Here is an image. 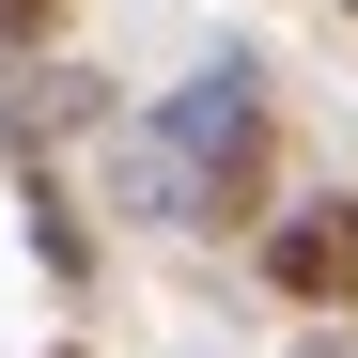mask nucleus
I'll return each instance as SVG.
<instances>
[{"label": "nucleus", "mask_w": 358, "mask_h": 358, "mask_svg": "<svg viewBox=\"0 0 358 358\" xmlns=\"http://www.w3.org/2000/svg\"><path fill=\"white\" fill-rule=\"evenodd\" d=\"M265 171H280V141H265V94H250V63H234V47H218V63L125 141L141 218H203V234H250V218H265Z\"/></svg>", "instance_id": "obj_1"}, {"label": "nucleus", "mask_w": 358, "mask_h": 358, "mask_svg": "<svg viewBox=\"0 0 358 358\" xmlns=\"http://www.w3.org/2000/svg\"><path fill=\"white\" fill-rule=\"evenodd\" d=\"M265 280H280L312 327H343V312H358V203H296V218H265Z\"/></svg>", "instance_id": "obj_2"}, {"label": "nucleus", "mask_w": 358, "mask_h": 358, "mask_svg": "<svg viewBox=\"0 0 358 358\" xmlns=\"http://www.w3.org/2000/svg\"><path fill=\"white\" fill-rule=\"evenodd\" d=\"M63 31V0H0V47H47Z\"/></svg>", "instance_id": "obj_3"}, {"label": "nucleus", "mask_w": 358, "mask_h": 358, "mask_svg": "<svg viewBox=\"0 0 358 358\" xmlns=\"http://www.w3.org/2000/svg\"><path fill=\"white\" fill-rule=\"evenodd\" d=\"M296 358H358V327H312V343H296Z\"/></svg>", "instance_id": "obj_4"}]
</instances>
